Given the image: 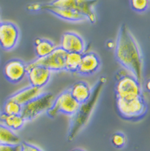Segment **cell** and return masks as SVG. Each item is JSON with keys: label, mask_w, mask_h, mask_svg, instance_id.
I'll return each mask as SVG.
<instances>
[{"label": "cell", "mask_w": 150, "mask_h": 151, "mask_svg": "<svg viewBox=\"0 0 150 151\" xmlns=\"http://www.w3.org/2000/svg\"><path fill=\"white\" fill-rule=\"evenodd\" d=\"M115 57L124 69L142 84L144 60L141 49L128 27L124 23L119 28L115 44Z\"/></svg>", "instance_id": "1"}, {"label": "cell", "mask_w": 150, "mask_h": 151, "mask_svg": "<svg viewBox=\"0 0 150 151\" xmlns=\"http://www.w3.org/2000/svg\"><path fill=\"white\" fill-rule=\"evenodd\" d=\"M106 81L107 79L104 76L99 79L95 83V86L93 87L90 98L84 104H80L77 112L75 113L74 116H72L67 137V140L68 142H72L75 139L81 129L86 125L87 122H88Z\"/></svg>", "instance_id": "2"}, {"label": "cell", "mask_w": 150, "mask_h": 151, "mask_svg": "<svg viewBox=\"0 0 150 151\" xmlns=\"http://www.w3.org/2000/svg\"><path fill=\"white\" fill-rule=\"evenodd\" d=\"M116 109L119 116L128 121H138L148 111L147 102L143 96L131 100L116 98Z\"/></svg>", "instance_id": "3"}, {"label": "cell", "mask_w": 150, "mask_h": 151, "mask_svg": "<svg viewBox=\"0 0 150 151\" xmlns=\"http://www.w3.org/2000/svg\"><path fill=\"white\" fill-rule=\"evenodd\" d=\"M116 98L131 100L143 96L142 84L129 73L120 75L115 85Z\"/></svg>", "instance_id": "4"}, {"label": "cell", "mask_w": 150, "mask_h": 151, "mask_svg": "<svg viewBox=\"0 0 150 151\" xmlns=\"http://www.w3.org/2000/svg\"><path fill=\"white\" fill-rule=\"evenodd\" d=\"M80 105V104L72 96L69 89H67L55 97L52 106L47 110V115L51 118L55 117L59 113L74 116Z\"/></svg>", "instance_id": "5"}, {"label": "cell", "mask_w": 150, "mask_h": 151, "mask_svg": "<svg viewBox=\"0 0 150 151\" xmlns=\"http://www.w3.org/2000/svg\"><path fill=\"white\" fill-rule=\"evenodd\" d=\"M55 96L52 93H43L32 101L23 105L21 116L25 122H31L52 106Z\"/></svg>", "instance_id": "6"}, {"label": "cell", "mask_w": 150, "mask_h": 151, "mask_svg": "<svg viewBox=\"0 0 150 151\" xmlns=\"http://www.w3.org/2000/svg\"><path fill=\"white\" fill-rule=\"evenodd\" d=\"M97 3V1L89 0H58L52 1L49 3L53 6L71 9L83 15L86 19L90 21V23H95L96 22V15L94 11V6Z\"/></svg>", "instance_id": "7"}, {"label": "cell", "mask_w": 150, "mask_h": 151, "mask_svg": "<svg viewBox=\"0 0 150 151\" xmlns=\"http://www.w3.org/2000/svg\"><path fill=\"white\" fill-rule=\"evenodd\" d=\"M66 55L67 52H65L60 46L56 47V48L50 55L43 58H36L35 60L32 61L27 64L32 66H42L50 70L51 72H60L64 70Z\"/></svg>", "instance_id": "8"}, {"label": "cell", "mask_w": 150, "mask_h": 151, "mask_svg": "<svg viewBox=\"0 0 150 151\" xmlns=\"http://www.w3.org/2000/svg\"><path fill=\"white\" fill-rule=\"evenodd\" d=\"M27 9L32 12L35 11H40V10H45L47 12H51L52 14L55 15V16L60 18L64 20L71 21V22H80L84 21L86 19L83 15H80L76 12H74L71 9L63 7V6H53L50 3L47 4H31L28 5Z\"/></svg>", "instance_id": "9"}, {"label": "cell", "mask_w": 150, "mask_h": 151, "mask_svg": "<svg viewBox=\"0 0 150 151\" xmlns=\"http://www.w3.org/2000/svg\"><path fill=\"white\" fill-rule=\"evenodd\" d=\"M19 40V30L11 22H2L0 26V47L6 51L14 49Z\"/></svg>", "instance_id": "10"}, {"label": "cell", "mask_w": 150, "mask_h": 151, "mask_svg": "<svg viewBox=\"0 0 150 151\" xmlns=\"http://www.w3.org/2000/svg\"><path fill=\"white\" fill-rule=\"evenodd\" d=\"M27 64L19 59H11L3 67V75L7 81L18 84L23 81L27 75Z\"/></svg>", "instance_id": "11"}, {"label": "cell", "mask_w": 150, "mask_h": 151, "mask_svg": "<svg viewBox=\"0 0 150 151\" xmlns=\"http://www.w3.org/2000/svg\"><path fill=\"white\" fill-rule=\"evenodd\" d=\"M27 76L30 85L43 88L48 84L52 74V72L50 70L39 65L32 66L29 64H27Z\"/></svg>", "instance_id": "12"}, {"label": "cell", "mask_w": 150, "mask_h": 151, "mask_svg": "<svg viewBox=\"0 0 150 151\" xmlns=\"http://www.w3.org/2000/svg\"><path fill=\"white\" fill-rule=\"evenodd\" d=\"M60 47L67 53H80L85 51V42L80 35L73 32H67L61 38Z\"/></svg>", "instance_id": "13"}, {"label": "cell", "mask_w": 150, "mask_h": 151, "mask_svg": "<svg viewBox=\"0 0 150 151\" xmlns=\"http://www.w3.org/2000/svg\"><path fill=\"white\" fill-rule=\"evenodd\" d=\"M100 60L95 52H90L83 54L77 73L80 75H92L96 73L100 67Z\"/></svg>", "instance_id": "14"}, {"label": "cell", "mask_w": 150, "mask_h": 151, "mask_svg": "<svg viewBox=\"0 0 150 151\" xmlns=\"http://www.w3.org/2000/svg\"><path fill=\"white\" fill-rule=\"evenodd\" d=\"M42 93H43L42 88L29 85L27 87L23 88L20 90L15 92L9 97L12 100H14V101L19 103L20 105L23 106V105L27 104L28 102L32 101V100L36 98Z\"/></svg>", "instance_id": "15"}, {"label": "cell", "mask_w": 150, "mask_h": 151, "mask_svg": "<svg viewBox=\"0 0 150 151\" xmlns=\"http://www.w3.org/2000/svg\"><path fill=\"white\" fill-rule=\"evenodd\" d=\"M69 91L76 101L80 104H84L90 98L93 89L87 82L80 81L72 84Z\"/></svg>", "instance_id": "16"}, {"label": "cell", "mask_w": 150, "mask_h": 151, "mask_svg": "<svg viewBox=\"0 0 150 151\" xmlns=\"http://www.w3.org/2000/svg\"><path fill=\"white\" fill-rule=\"evenodd\" d=\"M34 46H35V52L37 59L43 58L47 55H50L56 48V46L53 42L43 38L35 39Z\"/></svg>", "instance_id": "17"}, {"label": "cell", "mask_w": 150, "mask_h": 151, "mask_svg": "<svg viewBox=\"0 0 150 151\" xmlns=\"http://www.w3.org/2000/svg\"><path fill=\"white\" fill-rule=\"evenodd\" d=\"M25 122L21 115H7L4 113L0 114V123L14 132L20 130Z\"/></svg>", "instance_id": "18"}, {"label": "cell", "mask_w": 150, "mask_h": 151, "mask_svg": "<svg viewBox=\"0 0 150 151\" xmlns=\"http://www.w3.org/2000/svg\"><path fill=\"white\" fill-rule=\"evenodd\" d=\"M20 143V137L14 131L0 123V144L18 145Z\"/></svg>", "instance_id": "19"}, {"label": "cell", "mask_w": 150, "mask_h": 151, "mask_svg": "<svg viewBox=\"0 0 150 151\" xmlns=\"http://www.w3.org/2000/svg\"><path fill=\"white\" fill-rule=\"evenodd\" d=\"M83 54L80 53H67L65 58L64 70L72 73H76L80 64Z\"/></svg>", "instance_id": "20"}, {"label": "cell", "mask_w": 150, "mask_h": 151, "mask_svg": "<svg viewBox=\"0 0 150 151\" xmlns=\"http://www.w3.org/2000/svg\"><path fill=\"white\" fill-rule=\"evenodd\" d=\"M23 106L10 97L6 99L3 105V113L7 115H21Z\"/></svg>", "instance_id": "21"}, {"label": "cell", "mask_w": 150, "mask_h": 151, "mask_svg": "<svg viewBox=\"0 0 150 151\" xmlns=\"http://www.w3.org/2000/svg\"><path fill=\"white\" fill-rule=\"evenodd\" d=\"M111 142L116 149H122L127 142V138L123 133L117 132L113 134L111 137Z\"/></svg>", "instance_id": "22"}, {"label": "cell", "mask_w": 150, "mask_h": 151, "mask_svg": "<svg viewBox=\"0 0 150 151\" xmlns=\"http://www.w3.org/2000/svg\"><path fill=\"white\" fill-rule=\"evenodd\" d=\"M130 6L136 12H145L149 6V1L147 0H133L130 1Z\"/></svg>", "instance_id": "23"}, {"label": "cell", "mask_w": 150, "mask_h": 151, "mask_svg": "<svg viewBox=\"0 0 150 151\" xmlns=\"http://www.w3.org/2000/svg\"><path fill=\"white\" fill-rule=\"evenodd\" d=\"M20 147V151H43L39 147L27 142H21Z\"/></svg>", "instance_id": "24"}, {"label": "cell", "mask_w": 150, "mask_h": 151, "mask_svg": "<svg viewBox=\"0 0 150 151\" xmlns=\"http://www.w3.org/2000/svg\"><path fill=\"white\" fill-rule=\"evenodd\" d=\"M20 144L18 145L0 144V151H20Z\"/></svg>", "instance_id": "25"}, {"label": "cell", "mask_w": 150, "mask_h": 151, "mask_svg": "<svg viewBox=\"0 0 150 151\" xmlns=\"http://www.w3.org/2000/svg\"><path fill=\"white\" fill-rule=\"evenodd\" d=\"M145 88H146V89H147L148 92H149L150 93V79L149 80H148V81L146 82V84H145Z\"/></svg>", "instance_id": "26"}, {"label": "cell", "mask_w": 150, "mask_h": 151, "mask_svg": "<svg viewBox=\"0 0 150 151\" xmlns=\"http://www.w3.org/2000/svg\"><path fill=\"white\" fill-rule=\"evenodd\" d=\"M71 151H85V150H84L83 149H80V148H75V149H73V150H72Z\"/></svg>", "instance_id": "27"}, {"label": "cell", "mask_w": 150, "mask_h": 151, "mask_svg": "<svg viewBox=\"0 0 150 151\" xmlns=\"http://www.w3.org/2000/svg\"><path fill=\"white\" fill-rule=\"evenodd\" d=\"M1 23H2V22H0V26H1Z\"/></svg>", "instance_id": "28"}]
</instances>
